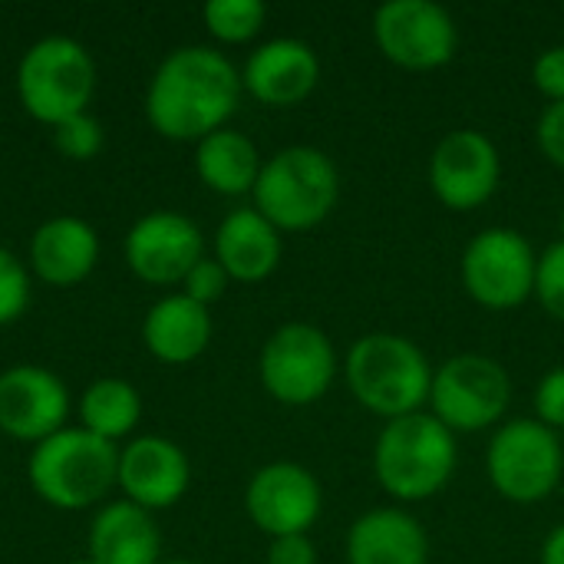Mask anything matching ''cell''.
Wrapping results in <instances>:
<instances>
[{
	"label": "cell",
	"mask_w": 564,
	"mask_h": 564,
	"mask_svg": "<svg viewBox=\"0 0 564 564\" xmlns=\"http://www.w3.org/2000/svg\"><path fill=\"white\" fill-rule=\"evenodd\" d=\"M142 340L149 354L162 364H192L205 354L212 340V317L208 307L185 294L162 297L142 324Z\"/></svg>",
	"instance_id": "obj_21"
},
{
	"label": "cell",
	"mask_w": 564,
	"mask_h": 564,
	"mask_svg": "<svg viewBox=\"0 0 564 564\" xmlns=\"http://www.w3.org/2000/svg\"><path fill=\"white\" fill-rule=\"evenodd\" d=\"M218 264L235 281H264L281 261V238L278 228L258 208L231 212L218 235H215Z\"/></svg>",
	"instance_id": "obj_19"
},
{
	"label": "cell",
	"mask_w": 564,
	"mask_h": 564,
	"mask_svg": "<svg viewBox=\"0 0 564 564\" xmlns=\"http://www.w3.org/2000/svg\"><path fill=\"white\" fill-rule=\"evenodd\" d=\"M139 416H142V400H139L135 387L126 380H116V377L96 380L79 400L83 430H89L109 443H116L119 436H129L135 430Z\"/></svg>",
	"instance_id": "obj_24"
},
{
	"label": "cell",
	"mask_w": 564,
	"mask_h": 564,
	"mask_svg": "<svg viewBox=\"0 0 564 564\" xmlns=\"http://www.w3.org/2000/svg\"><path fill=\"white\" fill-rule=\"evenodd\" d=\"M337 169L311 145H291L261 165L254 182V208L281 231L321 225L337 202Z\"/></svg>",
	"instance_id": "obj_5"
},
{
	"label": "cell",
	"mask_w": 564,
	"mask_h": 564,
	"mask_svg": "<svg viewBox=\"0 0 564 564\" xmlns=\"http://www.w3.org/2000/svg\"><path fill=\"white\" fill-rule=\"evenodd\" d=\"M558 436L539 420L506 423L489 446V479L512 502H539L555 492L562 479Z\"/></svg>",
	"instance_id": "obj_8"
},
{
	"label": "cell",
	"mask_w": 564,
	"mask_h": 564,
	"mask_svg": "<svg viewBox=\"0 0 564 564\" xmlns=\"http://www.w3.org/2000/svg\"><path fill=\"white\" fill-rule=\"evenodd\" d=\"M430 182L443 205L456 212L479 208L499 185V152L476 129L449 132L433 152Z\"/></svg>",
	"instance_id": "obj_15"
},
{
	"label": "cell",
	"mask_w": 564,
	"mask_h": 564,
	"mask_svg": "<svg viewBox=\"0 0 564 564\" xmlns=\"http://www.w3.org/2000/svg\"><path fill=\"white\" fill-rule=\"evenodd\" d=\"M430 539L420 522L400 509H377L364 516L347 539L350 564H426Z\"/></svg>",
	"instance_id": "obj_20"
},
{
	"label": "cell",
	"mask_w": 564,
	"mask_h": 564,
	"mask_svg": "<svg viewBox=\"0 0 564 564\" xmlns=\"http://www.w3.org/2000/svg\"><path fill=\"white\" fill-rule=\"evenodd\" d=\"M373 469L380 486L403 502L440 492L456 469V440L436 416L410 413L390 420L377 440Z\"/></svg>",
	"instance_id": "obj_4"
},
{
	"label": "cell",
	"mask_w": 564,
	"mask_h": 564,
	"mask_svg": "<svg viewBox=\"0 0 564 564\" xmlns=\"http://www.w3.org/2000/svg\"><path fill=\"white\" fill-rule=\"evenodd\" d=\"M119 482V449L116 443L89 430H59L56 436L36 443L30 456L33 492L66 512L96 506Z\"/></svg>",
	"instance_id": "obj_2"
},
{
	"label": "cell",
	"mask_w": 564,
	"mask_h": 564,
	"mask_svg": "<svg viewBox=\"0 0 564 564\" xmlns=\"http://www.w3.org/2000/svg\"><path fill=\"white\" fill-rule=\"evenodd\" d=\"M264 17L268 10L261 0H212L205 7V23L212 36H218L221 43H245L258 36Z\"/></svg>",
	"instance_id": "obj_25"
},
{
	"label": "cell",
	"mask_w": 564,
	"mask_h": 564,
	"mask_svg": "<svg viewBox=\"0 0 564 564\" xmlns=\"http://www.w3.org/2000/svg\"><path fill=\"white\" fill-rule=\"evenodd\" d=\"M96 258H99L96 231L83 218H73V215L43 221L30 241L33 271L46 284H56V288H69L89 278V271L96 268Z\"/></svg>",
	"instance_id": "obj_18"
},
{
	"label": "cell",
	"mask_w": 564,
	"mask_h": 564,
	"mask_svg": "<svg viewBox=\"0 0 564 564\" xmlns=\"http://www.w3.org/2000/svg\"><path fill=\"white\" fill-rule=\"evenodd\" d=\"M433 416L453 433H479L499 423L512 400L509 373L476 354L446 360L433 377Z\"/></svg>",
	"instance_id": "obj_7"
},
{
	"label": "cell",
	"mask_w": 564,
	"mask_h": 564,
	"mask_svg": "<svg viewBox=\"0 0 564 564\" xmlns=\"http://www.w3.org/2000/svg\"><path fill=\"white\" fill-rule=\"evenodd\" d=\"M69 564H96L93 558H76V562H69Z\"/></svg>",
	"instance_id": "obj_35"
},
{
	"label": "cell",
	"mask_w": 564,
	"mask_h": 564,
	"mask_svg": "<svg viewBox=\"0 0 564 564\" xmlns=\"http://www.w3.org/2000/svg\"><path fill=\"white\" fill-rule=\"evenodd\" d=\"M53 142L66 159L86 162L102 149V126L89 112H79L53 126Z\"/></svg>",
	"instance_id": "obj_26"
},
{
	"label": "cell",
	"mask_w": 564,
	"mask_h": 564,
	"mask_svg": "<svg viewBox=\"0 0 564 564\" xmlns=\"http://www.w3.org/2000/svg\"><path fill=\"white\" fill-rule=\"evenodd\" d=\"M347 383L367 410L400 420L430 400L433 370L413 340L400 334H367L347 357Z\"/></svg>",
	"instance_id": "obj_3"
},
{
	"label": "cell",
	"mask_w": 564,
	"mask_h": 564,
	"mask_svg": "<svg viewBox=\"0 0 564 564\" xmlns=\"http://www.w3.org/2000/svg\"><path fill=\"white\" fill-rule=\"evenodd\" d=\"M539 145L542 152L564 169V102H552L539 122Z\"/></svg>",
	"instance_id": "obj_32"
},
{
	"label": "cell",
	"mask_w": 564,
	"mask_h": 564,
	"mask_svg": "<svg viewBox=\"0 0 564 564\" xmlns=\"http://www.w3.org/2000/svg\"><path fill=\"white\" fill-rule=\"evenodd\" d=\"M228 271L218 264V258H202L188 274H185V297H192V301H198L202 307H208V304H215L221 294H225V288H228Z\"/></svg>",
	"instance_id": "obj_29"
},
{
	"label": "cell",
	"mask_w": 564,
	"mask_h": 564,
	"mask_svg": "<svg viewBox=\"0 0 564 564\" xmlns=\"http://www.w3.org/2000/svg\"><path fill=\"white\" fill-rule=\"evenodd\" d=\"M195 169L208 188L221 195H245V192H254V182L261 175V159L248 135L218 129L198 142Z\"/></svg>",
	"instance_id": "obj_23"
},
{
	"label": "cell",
	"mask_w": 564,
	"mask_h": 564,
	"mask_svg": "<svg viewBox=\"0 0 564 564\" xmlns=\"http://www.w3.org/2000/svg\"><path fill=\"white\" fill-rule=\"evenodd\" d=\"M334 370V347L311 324H288L274 330L261 350V383L278 403L288 406L317 403L327 393Z\"/></svg>",
	"instance_id": "obj_9"
},
{
	"label": "cell",
	"mask_w": 564,
	"mask_h": 564,
	"mask_svg": "<svg viewBox=\"0 0 564 564\" xmlns=\"http://www.w3.org/2000/svg\"><path fill=\"white\" fill-rule=\"evenodd\" d=\"M383 56L403 69H436L456 53L453 17L430 0H390L373 17Z\"/></svg>",
	"instance_id": "obj_11"
},
{
	"label": "cell",
	"mask_w": 564,
	"mask_h": 564,
	"mask_svg": "<svg viewBox=\"0 0 564 564\" xmlns=\"http://www.w3.org/2000/svg\"><path fill=\"white\" fill-rule=\"evenodd\" d=\"M535 86L552 99L564 102V46L545 50L535 63Z\"/></svg>",
	"instance_id": "obj_31"
},
{
	"label": "cell",
	"mask_w": 564,
	"mask_h": 564,
	"mask_svg": "<svg viewBox=\"0 0 564 564\" xmlns=\"http://www.w3.org/2000/svg\"><path fill=\"white\" fill-rule=\"evenodd\" d=\"M321 63L301 40H271L248 56L241 86L264 106H294L317 86Z\"/></svg>",
	"instance_id": "obj_17"
},
{
	"label": "cell",
	"mask_w": 564,
	"mask_h": 564,
	"mask_svg": "<svg viewBox=\"0 0 564 564\" xmlns=\"http://www.w3.org/2000/svg\"><path fill=\"white\" fill-rule=\"evenodd\" d=\"M542 564H564V525H558L549 535V542L542 549Z\"/></svg>",
	"instance_id": "obj_34"
},
{
	"label": "cell",
	"mask_w": 564,
	"mask_h": 564,
	"mask_svg": "<svg viewBox=\"0 0 564 564\" xmlns=\"http://www.w3.org/2000/svg\"><path fill=\"white\" fill-rule=\"evenodd\" d=\"M93 89L96 63L86 46L69 36L36 40L17 66V93L23 109L46 126L86 112Z\"/></svg>",
	"instance_id": "obj_6"
},
{
	"label": "cell",
	"mask_w": 564,
	"mask_h": 564,
	"mask_svg": "<svg viewBox=\"0 0 564 564\" xmlns=\"http://www.w3.org/2000/svg\"><path fill=\"white\" fill-rule=\"evenodd\" d=\"M562 225H564V218H562Z\"/></svg>",
	"instance_id": "obj_37"
},
{
	"label": "cell",
	"mask_w": 564,
	"mask_h": 564,
	"mask_svg": "<svg viewBox=\"0 0 564 564\" xmlns=\"http://www.w3.org/2000/svg\"><path fill=\"white\" fill-rule=\"evenodd\" d=\"M159 529L135 502H112L93 519L89 558L96 564H159Z\"/></svg>",
	"instance_id": "obj_22"
},
{
	"label": "cell",
	"mask_w": 564,
	"mask_h": 564,
	"mask_svg": "<svg viewBox=\"0 0 564 564\" xmlns=\"http://www.w3.org/2000/svg\"><path fill=\"white\" fill-rule=\"evenodd\" d=\"M188 459L172 440L139 436L119 449V486L145 512L175 506L188 489Z\"/></svg>",
	"instance_id": "obj_16"
},
{
	"label": "cell",
	"mask_w": 564,
	"mask_h": 564,
	"mask_svg": "<svg viewBox=\"0 0 564 564\" xmlns=\"http://www.w3.org/2000/svg\"><path fill=\"white\" fill-rule=\"evenodd\" d=\"M245 506L251 522L271 539L304 535L321 516V486L297 463H271L254 473Z\"/></svg>",
	"instance_id": "obj_14"
},
{
	"label": "cell",
	"mask_w": 564,
	"mask_h": 564,
	"mask_svg": "<svg viewBox=\"0 0 564 564\" xmlns=\"http://www.w3.org/2000/svg\"><path fill=\"white\" fill-rule=\"evenodd\" d=\"M30 304V278L17 254L0 248V327L13 324Z\"/></svg>",
	"instance_id": "obj_27"
},
{
	"label": "cell",
	"mask_w": 564,
	"mask_h": 564,
	"mask_svg": "<svg viewBox=\"0 0 564 564\" xmlns=\"http://www.w3.org/2000/svg\"><path fill=\"white\" fill-rule=\"evenodd\" d=\"M202 231L178 212H152L129 228L126 261L135 278L149 284H182L185 274L205 258Z\"/></svg>",
	"instance_id": "obj_12"
},
{
	"label": "cell",
	"mask_w": 564,
	"mask_h": 564,
	"mask_svg": "<svg viewBox=\"0 0 564 564\" xmlns=\"http://www.w3.org/2000/svg\"><path fill=\"white\" fill-rule=\"evenodd\" d=\"M241 76L208 46H182L169 53L145 93V116L165 139L192 142L218 132L238 109Z\"/></svg>",
	"instance_id": "obj_1"
},
{
	"label": "cell",
	"mask_w": 564,
	"mask_h": 564,
	"mask_svg": "<svg viewBox=\"0 0 564 564\" xmlns=\"http://www.w3.org/2000/svg\"><path fill=\"white\" fill-rule=\"evenodd\" d=\"M535 294L552 317L564 321V238L542 254L535 271Z\"/></svg>",
	"instance_id": "obj_28"
},
{
	"label": "cell",
	"mask_w": 564,
	"mask_h": 564,
	"mask_svg": "<svg viewBox=\"0 0 564 564\" xmlns=\"http://www.w3.org/2000/svg\"><path fill=\"white\" fill-rule=\"evenodd\" d=\"M535 251L532 245L509 228H489L473 238L463 258L466 291L492 311L519 307L529 294H535Z\"/></svg>",
	"instance_id": "obj_10"
},
{
	"label": "cell",
	"mask_w": 564,
	"mask_h": 564,
	"mask_svg": "<svg viewBox=\"0 0 564 564\" xmlns=\"http://www.w3.org/2000/svg\"><path fill=\"white\" fill-rule=\"evenodd\" d=\"M159 564H195V562H159Z\"/></svg>",
	"instance_id": "obj_36"
},
{
	"label": "cell",
	"mask_w": 564,
	"mask_h": 564,
	"mask_svg": "<svg viewBox=\"0 0 564 564\" xmlns=\"http://www.w3.org/2000/svg\"><path fill=\"white\" fill-rule=\"evenodd\" d=\"M535 410H539V420L552 430L558 426L564 430V367L552 370L539 390H535Z\"/></svg>",
	"instance_id": "obj_30"
},
{
	"label": "cell",
	"mask_w": 564,
	"mask_h": 564,
	"mask_svg": "<svg viewBox=\"0 0 564 564\" xmlns=\"http://www.w3.org/2000/svg\"><path fill=\"white\" fill-rule=\"evenodd\" d=\"M314 545L307 535H281L268 549V564H314Z\"/></svg>",
	"instance_id": "obj_33"
},
{
	"label": "cell",
	"mask_w": 564,
	"mask_h": 564,
	"mask_svg": "<svg viewBox=\"0 0 564 564\" xmlns=\"http://www.w3.org/2000/svg\"><path fill=\"white\" fill-rule=\"evenodd\" d=\"M69 393L43 367L23 364L0 373V430L23 443H43L66 430Z\"/></svg>",
	"instance_id": "obj_13"
}]
</instances>
